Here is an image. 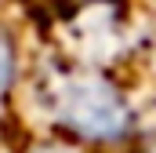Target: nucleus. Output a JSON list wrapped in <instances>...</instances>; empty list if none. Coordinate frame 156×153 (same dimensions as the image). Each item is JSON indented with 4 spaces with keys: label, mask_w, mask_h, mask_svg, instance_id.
<instances>
[{
    "label": "nucleus",
    "mask_w": 156,
    "mask_h": 153,
    "mask_svg": "<svg viewBox=\"0 0 156 153\" xmlns=\"http://www.w3.org/2000/svg\"><path fill=\"white\" fill-rule=\"evenodd\" d=\"M134 139H138V146L142 153H156V106L149 113L138 120V131H134Z\"/></svg>",
    "instance_id": "3"
},
{
    "label": "nucleus",
    "mask_w": 156,
    "mask_h": 153,
    "mask_svg": "<svg viewBox=\"0 0 156 153\" xmlns=\"http://www.w3.org/2000/svg\"><path fill=\"white\" fill-rule=\"evenodd\" d=\"M47 88V106L55 124L80 142H94V146H113L127 142L138 131V120L131 102L123 99L116 80L94 69H69L62 66L55 76H44Z\"/></svg>",
    "instance_id": "1"
},
{
    "label": "nucleus",
    "mask_w": 156,
    "mask_h": 153,
    "mask_svg": "<svg viewBox=\"0 0 156 153\" xmlns=\"http://www.w3.org/2000/svg\"><path fill=\"white\" fill-rule=\"evenodd\" d=\"M15 80H18V51H15V40L0 29V99L11 95Z\"/></svg>",
    "instance_id": "2"
}]
</instances>
